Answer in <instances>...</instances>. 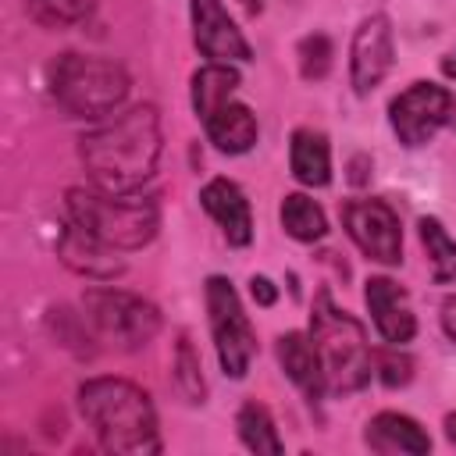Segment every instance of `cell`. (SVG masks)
I'll list each match as a JSON object with an SVG mask.
<instances>
[{"instance_id": "5bb4252c", "label": "cell", "mask_w": 456, "mask_h": 456, "mask_svg": "<svg viewBox=\"0 0 456 456\" xmlns=\"http://www.w3.org/2000/svg\"><path fill=\"white\" fill-rule=\"evenodd\" d=\"M200 121H203L210 142H214L221 153H246V150L256 142V135H260L253 110H249L246 103H239L235 96L221 100V103H217L214 110H207Z\"/></svg>"}, {"instance_id": "44dd1931", "label": "cell", "mask_w": 456, "mask_h": 456, "mask_svg": "<svg viewBox=\"0 0 456 456\" xmlns=\"http://www.w3.org/2000/svg\"><path fill=\"white\" fill-rule=\"evenodd\" d=\"M417 228H420V246L431 264V278L438 285H452L456 281V239L442 228L438 217H420Z\"/></svg>"}, {"instance_id": "e0dca14e", "label": "cell", "mask_w": 456, "mask_h": 456, "mask_svg": "<svg viewBox=\"0 0 456 456\" xmlns=\"http://www.w3.org/2000/svg\"><path fill=\"white\" fill-rule=\"evenodd\" d=\"M278 363H281V370L289 374V381H292L310 403H317V399L328 392L324 370H321V356H317V346H314L310 335H303V331L281 335V338H278Z\"/></svg>"}, {"instance_id": "d4e9b609", "label": "cell", "mask_w": 456, "mask_h": 456, "mask_svg": "<svg viewBox=\"0 0 456 456\" xmlns=\"http://www.w3.org/2000/svg\"><path fill=\"white\" fill-rule=\"evenodd\" d=\"M93 4L89 0H32V14L46 25H71L89 18Z\"/></svg>"}, {"instance_id": "f1b7e54d", "label": "cell", "mask_w": 456, "mask_h": 456, "mask_svg": "<svg viewBox=\"0 0 456 456\" xmlns=\"http://www.w3.org/2000/svg\"><path fill=\"white\" fill-rule=\"evenodd\" d=\"M442 71H445V75H449V78H452V82H456V50H452V53H445V57H442Z\"/></svg>"}, {"instance_id": "f546056e", "label": "cell", "mask_w": 456, "mask_h": 456, "mask_svg": "<svg viewBox=\"0 0 456 456\" xmlns=\"http://www.w3.org/2000/svg\"><path fill=\"white\" fill-rule=\"evenodd\" d=\"M445 438L456 445V413H449V417H445Z\"/></svg>"}, {"instance_id": "2e32d148", "label": "cell", "mask_w": 456, "mask_h": 456, "mask_svg": "<svg viewBox=\"0 0 456 456\" xmlns=\"http://www.w3.org/2000/svg\"><path fill=\"white\" fill-rule=\"evenodd\" d=\"M363 442L370 452H381V456H392V452H410V456H424L431 449V438L428 431L406 417V413H378L367 420V431H363Z\"/></svg>"}, {"instance_id": "8fae6325", "label": "cell", "mask_w": 456, "mask_h": 456, "mask_svg": "<svg viewBox=\"0 0 456 456\" xmlns=\"http://www.w3.org/2000/svg\"><path fill=\"white\" fill-rule=\"evenodd\" d=\"M192 14V39L196 50L214 61V64H232V61H249L253 50L242 39V32L235 28V21L228 18L221 0H192L189 4Z\"/></svg>"}, {"instance_id": "ba28073f", "label": "cell", "mask_w": 456, "mask_h": 456, "mask_svg": "<svg viewBox=\"0 0 456 456\" xmlns=\"http://www.w3.org/2000/svg\"><path fill=\"white\" fill-rule=\"evenodd\" d=\"M388 121L403 146H424L438 128H456V96L435 82H413L388 103Z\"/></svg>"}, {"instance_id": "3957f363", "label": "cell", "mask_w": 456, "mask_h": 456, "mask_svg": "<svg viewBox=\"0 0 456 456\" xmlns=\"http://www.w3.org/2000/svg\"><path fill=\"white\" fill-rule=\"evenodd\" d=\"M310 338L317 346L328 392H356V388H363L370 381L374 356L367 349L363 324L356 317H349L346 310H338L324 289L314 299Z\"/></svg>"}, {"instance_id": "9a60e30c", "label": "cell", "mask_w": 456, "mask_h": 456, "mask_svg": "<svg viewBox=\"0 0 456 456\" xmlns=\"http://www.w3.org/2000/svg\"><path fill=\"white\" fill-rule=\"evenodd\" d=\"M57 253L71 271H78L86 278H114V274L125 271V264L114 256V249L107 242H100L96 235H89L86 228H78L75 221L64 228V235L57 242Z\"/></svg>"}, {"instance_id": "603a6c76", "label": "cell", "mask_w": 456, "mask_h": 456, "mask_svg": "<svg viewBox=\"0 0 456 456\" xmlns=\"http://www.w3.org/2000/svg\"><path fill=\"white\" fill-rule=\"evenodd\" d=\"M171 370H175V385H178V392H182L189 403H203L207 385H203V374H200V356H196V349H192V342H189L185 335H182L178 346H175Z\"/></svg>"}, {"instance_id": "ffe728a7", "label": "cell", "mask_w": 456, "mask_h": 456, "mask_svg": "<svg viewBox=\"0 0 456 456\" xmlns=\"http://www.w3.org/2000/svg\"><path fill=\"white\" fill-rule=\"evenodd\" d=\"M235 89H239V71L232 64H214L210 61L207 68H200L192 75V110H196V118L214 110L221 100L235 96Z\"/></svg>"}, {"instance_id": "8992f818", "label": "cell", "mask_w": 456, "mask_h": 456, "mask_svg": "<svg viewBox=\"0 0 456 456\" xmlns=\"http://www.w3.org/2000/svg\"><path fill=\"white\" fill-rule=\"evenodd\" d=\"M82 310L96 335L118 349H142L160 331V310L121 289H89L82 296Z\"/></svg>"}, {"instance_id": "30bf717a", "label": "cell", "mask_w": 456, "mask_h": 456, "mask_svg": "<svg viewBox=\"0 0 456 456\" xmlns=\"http://www.w3.org/2000/svg\"><path fill=\"white\" fill-rule=\"evenodd\" d=\"M395 57V39H392V21L385 14H370L360 21L353 32V50H349V78L356 96H367L392 68Z\"/></svg>"}, {"instance_id": "484cf974", "label": "cell", "mask_w": 456, "mask_h": 456, "mask_svg": "<svg viewBox=\"0 0 456 456\" xmlns=\"http://www.w3.org/2000/svg\"><path fill=\"white\" fill-rule=\"evenodd\" d=\"M374 370H378L381 385L399 388V385H406V381L413 378V360H410L406 353H399V346H392V349L374 353Z\"/></svg>"}, {"instance_id": "9c48e42d", "label": "cell", "mask_w": 456, "mask_h": 456, "mask_svg": "<svg viewBox=\"0 0 456 456\" xmlns=\"http://www.w3.org/2000/svg\"><path fill=\"white\" fill-rule=\"evenodd\" d=\"M342 224L363 256L378 264L403 260V228L385 200H349L342 203Z\"/></svg>"}, {"instance_id": "cb8c5ba5", "label": "cell", "mask_w": 456, "mask_h": 456, "mask_svg": "<svg viewBox=\"0 0 456 456\" xmlns=\"http://www.w3.org/2000/svg\"><path fill=\"white\" fill-rule=\"evenodd\" d=\"M331 39L324 32H314V36H303L299 46H296V57H299V75L306 82H321L328 71H331Z\"/></svg>"}, {"instance_id": "277c9868", "label": "cell", "mask_w": 456, "mask_h": 456, "mask_svg": "<svg viewBox=\"0 0 456 456\" xmlns=\"http://www.w3.org/2000/svg\"><path fill=\"white\" fill-rule=\"evenodd\" d=\"M128 71L93 53H61L50 64V96L71 118H103L128 96Z\"/></svg>"}, {"instance_id": "7a4b0ae2", "label": "cell", "mask_w": 456, "mask_h": 456, "mask_svg": "<svg viewBox=\"0 0 456 456\" xmlns=\"http://www.w3.org/2000/svg\"><path fill=\"white\" fill-rule=\"evenodd\" d=\"M78 410L107 452H121V456L160 452L157 410L139 385L125 378H93L78 388Z\"/></svg>"}, {"instance_id": "52a82bcc", "label": "cell", "mask_w": 456, "mask_h": 456, "mask_svg": "<svg viewBox=\"0 0 456 456\" xmlns=\"http://www.w3.org/2000/svg\"><path fill=\"white\" fill-rule=\"evenodd\" d=\"M207 314H210V335H214L221 370L228 378H246V370L256 356V335L239 303V292L221 274L207 278Z\"/></svg>"}, {"instance_id": "7402d4cb", "label": "cell", "mask_w": 456, "mask_h": 456, "mask_svg": "<svg viewBox=\"0 0 456 456\" xmlns=\"http://www.w3.org/2000/svg\"><path fill=\"white\" fill-rule=\"evenodd\" d=\"M281 228L299 242H317V239L328 235V217L310 196L289 192L281 200Z\"/></svg>"}, {"instance_id": "5b68a950", "label": "cell", "mask_w": 456, "mask_h": 456, "mask_svg": "<svg viewBox=\"0 0 456 456\" xmlns=\"http://www.w3.org/2000/svg\"><path fill=\"white\" fill-rule=\"evenodd\" d=\"M68 217L110 249H142L160 228L157 200H121L103 189H68Z\"/></svg>"}, {"instance_id": "6da1fadb", "label": "cell", "mask_w": 456, "mask_h": 456, "mask_svg": "<svg viewBox=\"0 0 456 456\" xmlns=\"http://www.w3.org/2000/svg\"><path fill=\"white\" fill-rule=\"evenodd\" d=\"M78 157L103 192H135L160 160V118L157 107H132L78 139Z\"/></svg>"}, {"instance_id": "4316f807", "label": "cell", "mask_w": 456, "mask_h": 456, "mask_svg": "<svg viewBox=\"0 0 456 456\" xmlns=\"http://www.w3.org/2000/svg\"><path fill=\"white\" fill-rule=\"evenodd\" d=\"M249 292H253V299H256L260 306H271V303L278 299V292H274V285H271L267 278H253V281H249Z\"/></svg>"}, {"instance_id": "ac0fdd59", "label": "cell", "mask_w": 456, "mask_h": 456, "mask_svg": "<svg viewBox=\"0 0 456 456\" xmlns=\"http://www.w3.org/2000/svg\"><path fill=\"white\" fill-rule=\"evenodd\" d=\"M289 167L303 185H328L331 182V150L328 139L314 128H296L289 146Z\"/></svg>"}, {"instance_id": "d6986e66", "label": "cell", "mask_w": 456, "mask_h": 456, "mask_svg": "<svg viewBox=\"0 0 456 456\" xmlns=\"http://www.w3.org/2000/svg\"><path fill=\"white\" fill-rule=\"evenodd\" d=\"M235 428H239V438H242V445H246L249 452L278 456V452L285 449L281 438H278V428H274V420H271V413H267V406L256 403V399H249V403L239 406Z\"/></svg>"}, {"instance_id": "7c38bea8", "label": "cell", "mask_w": 456, "mask_h": 456, "mask_svg": "<svg viewBox=\"0 0 456 456\" xmlns=\"http://www.w3.org/2000/svg\"><path fill=\"white\" fill-rule=\"evenodd\" d=\"M363 299H367V310H370V317H374L378 335H381L388 346H403V342L413 338V331H417V317H413V310H410V296H406V289H403L399 281L378 274V278L367 281Z\"/></svg>"}, {"instance_id": "4fadbf2b", "label": "cell", "mask_w": 456, "mask_h": 456, "mask_svg": "<svg viewBox=\"0 0 456 456\" xmlns=\"http://www.w3.org/2000/svg\"><path fill=\"white\" fill-rule=\"evenodd\" d=\"M203 210L217 221V228L224 232V239L232 246H249L253 239V214H249V200L242 196V189L232 178H210L200 192Z\"/></svg>"}, {"instance_id": "83f0119b", "label": "cell", "mask_w": 456, "mask_h": 456, "mask_svg": "<svg viewBox=\"0 0 456 456\" xmlns=\"http://www.w3.org/2000/svg\"><path fill=\"white\" fill-rule=\"evenodd\" d=\"M442 328H445L449 342H456V296H449V299L442 303Z\"/></svg>"}]
</instances>
